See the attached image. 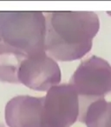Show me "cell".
Here are the masks:
<instances>
[{
    "mask_svg": "<svg viewBox=\"0 0 111 127\" xmlns=\"http://www.w3.org/2000/svg\"><path fill=\"white\" fill-rule=\"evenodd\" d=\"M71 83L80 95L102 98L104 94L111 91V66L107 61L94 56L83 62Z\"/></svg>",
    "mask_w": 111,
    "mask_h": 127,
    "instance_id": "obj_2",
    "label": "cell"
},
{
    "mask_svg": "<svg viewBox=\"0 0 111 127\" xmlns=\"http://www.w3.org/2000/svg\"><path fill=\"white\" fill-rule=\"evenodd\" d=\"M28 57L10 45L0 44V79L14 83L19 82V69Z\"/></svg>",
    "mask_w": 111,
    "mask_h": 127,
    "instance_id": "obj_4",
    "label": "cell"
},
{
    "mask_svg": "<svg viewBox=\"0 0 111 127\" xmlns=\"http://www.w3.org/2000/svg\"><path fill=\"white\" fill-rule=\"evenodd\" d=\"M46 29L45 50L57 59L74 60L90 50L99 19L93 12H54L48 15Z\"/></svg>",
    "mask_w": 111,
    "mask_h": 127,
    "instance_id": "obj_1",
    "label": "cell"
},
{
    "mask_svg": "<svg viewBox=\"0 0 111 127\" xmlns=\"http://www.w3.org/2000/svg\"><path fill=\"white\" fill-rule=\"evenodd\" d=\"M88 127H111V103L99 98L90 104L86 112Z\"/></svg>",
    "mask_w": 111,
    "mask_h": 127,
    "instance_id": "obj_5",
    "label": "cell"
},
{
    "mask_svg": "<svg viewBox=\"0 0 111 127\" xmlns=\"http://www.w3.org/2000/svg\"><path fill=\"white\" fill-rule=\"evenodd\" d=\"M18 79L30 88L44 91L58 84L61 74L57 64L44 52H41L28 57L23 62Z\"/></svg>",
    "mask_w": 111,
    "mask_h": 127,
    "instance_id": "obj_3",
    "label": "cell"
}]
</instances>
